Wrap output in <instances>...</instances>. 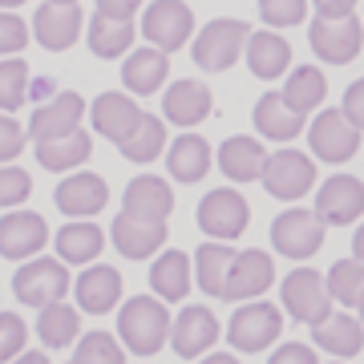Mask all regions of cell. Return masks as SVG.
I'll return each mask as SVG.
<instances>
[{"instance_id":"1","label":"cell","mask_w":364,"mask_h":364,"mask_svg":"<svg viewBox=\"0 0 364 364\" xmlns=\"http://www.w3.org/2000/svg\"><path fill=\"white\" fill-rule=\"evenodd\" d=\"M170 332H174V316L166 312V299H158L154 291L130 296L117 312V336L134 356H154L162 344H170Z\"/></svg>"},{"instance_id":"2","label":"cell","mask_w":364,"mask_h":364,"mask_svg":"<svg viewBox=\"0 0 364 364\" xmlns=\"http://www.w3.org/2000/svg\"><path fill=\"white\" fill-rule=\"evenodd\" d=\"M73 279L69 275V263L57 259V255H37L16 267L13 275V296L25 304V308H49V304H61V299L73 291Z\"/></svg>"},{"instance_id":"3","label":"cell","mask_w":364,"mask_h":364,"mask_svg":"<svg viewBox=\"0 0 364 364\" xmlns=\"http://www.w3.org/2000/svg\"><path fill=\"white\" fill-rule=\"evenodd\" d=\"M247 37H251L247 21L219 16V21H207V25L195 33V41H191V57H195V65L207 69V73H227V69L247 53Z\"/></svg>"},{"instance_id":"4","label":"cell","mask_w":364,"mask_h":364,"mask_svg":"<svg viewBox=\"0 0 364 364\" xmlns=\"http://www.w3.org/2000/svg\"><path fill=\"white\" fill-rule=\"evenodd\" d=\"M279 299H284V312L299 324L316 328L320 320L332 316V291H328V275H320L316 267H296L284 275L279 284Z\"/></svg>"},{"instance_id":"5","label":"cell","mask_w":364,"mask_h":364,"mask_svg":"<svg viewBox=\"0 0 364 364\" xmlns=\"http://www.w3.org/2000/svg\"><path fill=\"white\" fill-rule=\"evenodd\" d=\"M284 332V312L267 304V299H247V304H239V312L231 316V324H227V344L235 352H263L272 348L275 340Z\"/></svg>"},{"instance_id":"6","label":"cell","mask_w":364,"mask_h":364,"mask_svg":"<svg viewBox=\"0 0 364 364\" xmlns=\"http://www.w3.org/2000/svg\"><path fill=\"white\" fill-rule=\"evenodd\" d=\"M247 223H251V207L235 186H215L198 203V231L207 235V239H215V243L239 239V235L247 231Z\"/></svg>"},{"instance_id":"7","label":"cell","mask_w":364,"mask_h":364,"mask_svg":"<svg viewBox=\"0 0 364 364\" xmlns=\"http://www.w3.org/2000/svg\"><path fill=\"white\" fill-rule=\"evenodd\" d=\"M324 231H328V223L316 210L291 207V210H284V215L272 219V247L279 255H287V259L304 263L324 247Z\"/></svg>"},{"instance_id":"8","label":"cell","mask_w":364,"mask_h":364,"mask_svg":"<svg viewBox=\"0 0 364 364\" xmlns=\"http://www.w3.org/2000/svg\"><path fill=\"white\" fill-rule=\"evenodd\" d=\"M142 37L162 53L182 49L186 41H195V13L182 0H150L142 9Z\"/></svg>"},{"instance_id":"9","label":"cell","mask_w":364,"mask_h":364,"mask_svg":"<svg viewBox=\"0 0 364 364\" xmlns=\"http://www.w3.org/2000/svg\"><path fill=\"white\" fill-rule=\"evenodd\" d=\"M308 45L324 65H348L364 45V25L356 16H316L308 25Z\"/></svg>"},{"instance_id":"10","label":"cell","mask_w":364,"mask_h":364,"mask_svg":"<svg viewBox=\"0 0 364 364\" xmlns=\"http://www.w3.org/2000/svg\"><path fill=\"white\" fill-rule=\"evenodd\" d=\"M49 247V223L37 210H9L0 215V259L28 263Z\"/></svg>"},{"instance_id":"11","label":"cell","mask_w":364,"mask_h":364,"mask_svg":"<svg viewBox=\"0 0 364 364\" xmlns=\"http://www.w3.org/2000/svg\"><path fill=\"white\" fill-rule=\"evenodd\" d=\"M263 186L272 198H284V203H296L316 186V158L304 154V150H275L263 166Z\"/></svg>"},{"instance_id":"12","label":"cell","mask_w":364,"mask_h":364,"mask_svg":"<svg viewBox=\"0 0 364 364\" xmlns=\"http://www.w3.org/2000/svg\"><path fill=\"white\" fill-rule=\"evenodd\" d=\"M81 117H85V97L73 90H61L57 97L41 102L28 117V142H57V138H69V134L81 130Z\"/></svg>"},{"instance_id":"13","label":"cell","mask_w":364,"mask_h":364,"mask_svg":"<svg viewBox=\"0 0 364 364\" xmlns=\"http://www.w3.org/2000/svg\"><path fill=\"white\" fill-rule=\"evenodd\" d=\"M308 150H312L320 162L340 166V162H348V158L360 150V130L344 117V109H320L316 122L308 126Z\"/></svg>"},{"instance_id":"14","label":"cell","mask_w":364,"mask_h":364,"mask_svg":"<svg viewBox=\"0 0 364 364\" xmlns=\"http://www.w3.org/2000/svg\"><path fill=\"white\" fill-rule=\"evenodd\" d=\"M53 203L69 219H93L109 203V182L102 174H93V170H73V174H65V178L57 182Z\"/></svg>"},{"instance_id":"15","label":"cell","mask_w":364,"mask_h":364,"mask_svg":"<svg viewBox=\"0 0 364 364\" xmlns=\"http://www.w3.org/2000/svg\"><path fill=\"white\" fill-rule=\"evenodd\" d=\"M142 109L134 102L130 93H117V90H105L90 102V126L97 138H109L114 146H122L138 126H142Z\"/></svg>"},{"instance_id":"16","label":"cell","mask_w":364,"mask_h":364,"mask_svg":"<svg viewBox=\"0 0 364 364\" xmlns=\"http://www.w3.org/2000/svg\"><path fill=\"white\" fill-rule=\"evenodd\" d=\"M170 344L182 360H203L215 344H219V320L207 304H186L178 316H174V332H170Z\"/></svg>"},{"instance_id":"17","label":"cell","mask_w":364,"mask_h":364,"mask_svg":"<svg viewBox=\"0 0 364 364\" xmlns=\"http://www.w3.org/2000/svg\"><path fill=\"white\" fill-rule=\"evenodd\" d=\"M316 215L328 227H348L364 215V182L356 174H332L316 191Z\"/></svg>"},{"instance_id":"18","label":"cell","mask_w":364,"mask_h":364,"mask_svg":"<svg viewBox=\"0 0 364 364\" xmlns=\"http://www.w3.org/2000/svg\"><path fill=\"white\" fill-rule=\"evenodd\" d=\"M81 28H85V16H81L77 4H57V0H45L37 13H33V37L41 41V49L49 53H65L77 45Z\"/></svg>"},{"instance_id":"19","label":"cell","mask_w":364,"mask_h":364,"mask_svg":"<svg viewBox=\"0 0 364 364\" xmlns=\"http://www.w3.org/2000/svg\"><path fill=\"white\" fill-rule=\"evenodd\" d=\"M166 223H150V219H134V215H114V227H109V239H114V247L122 251V259H154L162 255L166 247Z\"/></svg>"},{"instance_id":"20","label":"cell","mask_w":364,"mask_h":364,"mask_svg":"<svg viewBox=\"0 0 364 364\" xmlns=\"http://www.w3.org/2000/svg\"><path fill=\"white\" fill-rule=\"evenodd\" d=\"M275 284V263L267 251H239L231 263V279H227V304H247V299H259L267 287Z\"/></svg>"},{"instance_id":"21","label":"cell","mask_w":364,"mask_h":364,"mask_svg":"<svg viewBox=\"0 0 364 364\" xmlns=\"http://www.w3.org/2000/svg\"><path fill=\"white\" fill-rule=\"evenodd\" d=\"M210 109H215V97H210V90L195 77L174 81V85H166V93H162V117L174 122V126H182V130L203 126L210 117Z\"/></svg>"},{"instance_id":"22","label":"cell","mask_w":364,"mask_h":364,"mask_svg":"<svg viewBox=\"0 0 364 364\" xmlns=\"http://www.w3.org/2000/svg\"><path fill=\"white\" fill-rule=\"evenodd\" d=\"M73 296H77V308L90 316L114 312L117 304H122V272L109 267V263H90L73 279Z\"/></svg>"},{"instance_id":"23","label":"cell","mask_w":364,"mask_h":364,"mask_svg":"<svg viewBox=\"0 0 364 364\" xmlns=\"http://www.w3.org/2000/svg\"><path fill=\"white\" fill-rule=\"evenodd\" d=\"M122 210L134 219H150V223H166V215L174 210V191L166 178L158 174H138L126 182L122 191Z\"/></svg>"},{"instance_id":"24","label":"cell","mask_w":364,"mask_h":364,"mask_svg":"<svg viewBox=\"0 0 364 364\" xmlns=\"http://www.w3.org/2000/svg\"><path fill=\"white\" fill-rule=\"evenodd\" d=\"M210 162H215V150H210V142L195 130H182L178 138L166 146V170H170L174 182H186V186H191V182H203Z\"/></svg>"},{"instance_id":"25","label":"cell","mask_w":364,"mask_h":364,"mask_svg":"<svg viewBox=\"0 0 364 364\" xmlns=\"http://www.w3.org/2000/svg\"><path fill=\"white\" fill-rule=\"evenodd\" d=\"M267 146L251 134H231L227 142L219 146V170L227 182H255L263 178V166H267Z\"/></svg>"},{"instance_id":"26","label":"cell","mask_w":364,"mask_h":364,"mask_svg":"<svg viewBox=\"0 0 364 364\" xmlns=\"http://www.w3.org/2000/svg\"><path fill=\"white\" fill-rule=\"evenodd\" d=\"M53 251H57V259L73 263V267H90L105 251V231L93 219H69L53 235Z\"/></svg>"},{"instance_id":"27","label":"cell","mask_w":364,"mask_h":364,"mask_svg":"<svg viewBox=\"0 0 364 364\" xmlns=\"http://www.w3.org/2000/svg\"><path fill=\"white\" fill-rule=\"evenodd\" d=\"M170 77V53L146 45V49H134L126 61H122V85L134 93V97H150L166 85Z\"/></svg>"},{"instance_id":"28","label":"cell","mask_w":364,"mask_h":364,"mask_svg":"<svg viewBox=\"0 0 364 364\" xmlns=\"http://www.w3.org/2000/svg\"><path fill=\"white\" fill-rule=\"evenodd\" d=\"M195 287V259L186 251H162L154 255V267H150V291L166 304H182L186 291Z\"/></svg>"},{"instance_id":"29","label":"cell","mask_w":364,"mask_h":364,"mask_svg":"<svg viewBox=\"0 0 364 364\" xmlns=\"http://www.w3.org/2000/svg\"><path fill=\"white\" fill-rule=\"evenodd\" d=\"M243 61L251 65V73H255L259 81H275V77H284L287 69H291V45H287L275 28H255V33L247 37Z\"/></svg>"},{"instance_id":"30","label":"cell","mask_w":364,"mask_h":364,"mask_svg":"<svg viewBox=\"0 0 364 364\" xmlns=\"http://www.w3.org/2000/svg\"><path fill=\"white\" fill-rule=\"evenodd\" d=\"M312 344L332 352L336 360H352V356L364 348V324L348 312H332L328 320H320V324L312 328Z\"/></svg>"},{"instance_id":"31","label":"cell","mask_w":364,"mask_h":364,"mask_svg":"<svg viewBox=\"0 0 364 364\" xmlns=\"http://www.w3.org/2000/svg\"><path fill=\"white\" fill-rule=\"evenodd\" d=\"M255 130L263 138H272V142H291L304 134V114H296L291 105H287L284 93H263L259 102H255Z\"/></svg>"},{"instance_id":"32","label":"cell","mask_w":364,"mask_h":364,"mask_svg":"<svg viewBox=\"0 0 364 364\" xmlns=\"http://www.w3.org/2000/svg\"><path fill=\"white\" fill-rule=\"evenodd\" d=\"M142 28L134 21H114V16L93 13L90 16V53L102 61H117V57H130L134 53V37Z\"/></svg>"},{"instance_id":"33","label":"cell","mask_w":364,"mask_h":364,"mask_svg":"<svg viewBox=\"0 0 364 364\" xmlns=\"http://www.w3.org/2000/svg\"><path fill=\"white\" fill-rule=\"evenodd\" d=\"M33 150H37V162L45 170H53V174H73V170H81L90 162L93 134L77 130V134H69V138H57V142H37Z\"/></svg>"},{"instance_id":"34","label":"cell","mask_w":364,"mask_h":364,"mask_svg":"<svg viewBox=\"0 0 364 364\" xmlns=\"http://www.w3.org/2000/svg\"><path fill=\"white\" fill-rule=\"evenodd\" d=\"M239 251L235 247H223V243H203V247L195 251V284L207 291V296L223 299L227 296V279H231V263Z\"/></svg>"},{"instance_id":"35","label":"cell","mask_w":364,"mask_h":364,"mask_svg":"<svg viewBox=\"0 0 364 364\" xmlns=\"http://www.w3.org/2000/svg\"><path fill=\"white\" fill-rule=\"evenodd\" d=\"M37 336L45 348H69L81 340V308H69L65 299L61 304H49L41 308L37 316Z\"/></svg>"},{"instance_id":"36","label":"cell","mask_w":364,"mask_h":364,"mask_svg":"<svg viewBox=\"0 0 364 364\" xmlns=\"http://www.w3.org/2000/svg\"><path fill=\"white\" fill-rule=\"evenodd\" d=\"M287 97V105L296 109V114H312L316 105L324 102V93H328V81H324V73L316 65H296L291 73H287V81H284V90H279Z\"/></svg>"},{"instance_id":"37","label":"cell","mask_w":364,"mask_h":364,"mask_svg":"<svg viewBox=\"0 0 364 364\" xmlns=\"http://www.w3.org/2000/svg\"><path fill=\"white\" fill-rule=\"evenodd\" d=\"M117 154L126 158V162H138V166L154 162L158 154H166V117L146 114L142 126H138V130L126 138V142L117 146Z\"/></svg>"},{"instance_id":"38","label":"cell","mask_w":364,"mask_h":364,"mask_svg":"<svg viewBox=\"0 0 364 364\" xmlns=\"http://www.w3.org/2000/svg\"><path fill=\"white\" fill-rule=\"evenodd\" d=\"M33 73L21 57H0V114H16L28 102Z\"/></svg>"},{"instance_id":"39","label":"cell","mask_w":364,"mask_h":364,"mask_svg":"<svg viewBox=\"0 0 364 364\" xmlns=\"http://www.w3.org/2000/svg\"><path fill=\"white\" fill-rule=\"evenodd\" d=\"M328 291H332V299L336 304H344V308H360L364 299V263L360 259H336L332 267H328Z\"/></svg>"},{"instance_id":"40","label":"cell","mask_w":364,"mask_h":364,"mask_svg":"<svg viewBox=\"0 0 364 364\" xmlns=\"http://www.w3.org/2000/svg\"><path fill=\"white\" fill-rule=\"evenodd\" d=\"M73 364H126V344L109 332H85L73 344Z\"/></svg>"},{"instance_id":"41","label":"cell","mask_w":364,"mask_h":364,"mask_svg":"<svg viewBox=\"0 0 364 364\" xmlns=\"http://www.w3.org/2000/svg\"><path fill=\"white\" fill-rule=\"evenodd\" d=\"M28 195H33V174L21 166H0V210H16L25 207Z\"/></svg>"},{"instance_id":"42","label":"cell","mask_w":364,"mask_h":364,"mask_svg":"<svg viewBox=\"0 0 364 364\" xmlns=\"http://www.w3.org/2000/svg\"><path fill=\"white\" fill-rule=\"evenodd\" d=\"M304 16H308V0H259V21L267 28L304 25Z\"/></svg>"},{"instance_id":"43","label":"cell","mask_w":364,"mask_h":364,"mask_svg":"<svg viewBox=\"0 0 364 364\" xmlns=\"http://www.w3.org/2000/svg\"><path fill=\"white\" fill-rule=\"evenodd\" d=\"M25 344H28V324L16 312H0V364H9L21 352H28Z\"/></svg>"},{"instance_id":"44","label":"cell","mask_w":364,"mask_h":364,"mask_svg":"<svg viewBox=\"0 0 364 364\" xmlns=\"http://www.w3.org/2000/svg\"><path fill=\"white\" fill-rule=\"evenodd\" d=\"M28 37H33V25H25V21L16 13H9V9H0V57L25 53Z\"/></svg>"},{"instance_id":"45","label":"cell","mask_w":364,"mask_h":364,"mask_svg":"<svg viewBox=\"0 0 364 364\" xmlns=\"http://www.w3.org/2000/svg\"><path fill=\"white\" fill-rule=\"evenodd\" d=\"M25 138H28V130L13 114H0V166H9V162L25 150Z\"/></svg>"},{"instance_id":"46","label":"cell","mask_w":364,"mask_h":364,"mask_svg":"<svg viewBox=\"0 0 364 364\" xmlns=\"http://www.w3.org/2000/svg\"><path fill=\"white\" fill-rule=\"evenodd\" d=\"M267 364H320L316 360V352L308 344H296V340H284L279 348L267 356Z\"/></svg>"},{"instance_id":"47","label":"cell","mask_w":364,"mask_h":364,"mask_svg":"<svg viewBox=\"0 0 364 364\" xmlns=\"http://www.w3.org/2000/svg\"><path fill=\"white\" fill-rule=\"evenodd\" d=\"M340 109H344V117H348L356 130H364V77L352 81L348 90H344V105Z\"/></svg>"},{"instance_id":"48","label":"cell","mask_w":364,"mask_h":364,"mask_svg":"<svg viewBox=\"0 0 364 364\" xmlns=\"http://www.w3.org/2000/svg\"><path fill=\"white\" fill-rule=\"evenodd\" d=\"M93 9L114 21H134V13L142 9V0H93Z\"/></svg>"},{"instance_id":"49","label":"cell","mask_w":364,"mask_h":364,"mask_svg":"<svg viewBox=\"0 0 364 364\" xmlns=\"http://www.w3.org/2000/svg\"><path fill=\"white\" fill-rule=\"evenodd\" d=\"M316 4V16H352L356 0H312Z\"/></svg>"},{"instance_id":"50","label":"cell","mask_w":364,"mask_h":364,"mask_svg":"<svg viewBox=\"0 0 364 364\" xmlns=\"http://www.w3.org/2000/svg\"><path fill=\"white\" fill-rule=\"evenodd\" d=\"M57 93H61V90H57V81H53V77H33V90H28V97H33V102H49V97H57Z\"/></svg>"},{"instance_id":"51","label":"cell","mask_w":364,"mask_h":364,"mask_svg":"<svg viewBox=\"0 0 364 364\" xmlns=\"http://www.w3.org/2000/svg\"><path fill=\"white\" fill-rule=\"evenodd\" d=\"M9 364H49V352H41V348L21 352V356H16V360H9Z\"/></svg>"},{"instance_id":"52","label":"cell","mask_w":364,"mask_h":364,"mask_svg":"<svg viewBox=\"0 0 364 364\" xmlns=\"http://www.w3.org/2000/svg\"><path fill=\"white\" fill-rule=\"evenodd\" d=\"M198 364H243V360H239L235 352H207Z\"/></svg>"},{"instance_id":"53","label":"cell","mask_w":364,"mask_h":364,"mask_svg":"<svg viewBox=\"0 0 364 364\" xmlns=\"http://www.w3.org/2000/svg\"><path fill=\"white\" fill-rule=\"evenodd\" d=\"M352 259H360L364 263V223L352 231Z\"/></svg>"},{"instance_id":"54","label":"cell","mask_w":364,"mask_h":364,"mask_svg":"<svg viewBox=\"0 0 364 364\" xmlns=\"http://www.w3.org/2000/svg\"><path fill=\"white\" fill-rule=\"evenodd\" d=\"M21 4H25V0H0V9H9V13H13V9H21Z\"/></svg>"},{"instance_id":"55","label":"cell","mask_w":364,"mask_h":364,"mask_svg":"<svg viewBox=\"0 0 364 364\" xmlns=\"http://www.w3.org/2000/svg\"><path fill=\"white\" fill-rule=\"evenodd\" d=\"M57 4H77V0H57Z\"/></svg>"},{"instance_id":"56","label":"cell","mask_w":364,"mask_h":364,"mask_svg":"<svg viewBox=\"0 0 364 364\" xmlns=\"http://www.w3.org/2000/svg\"><path fill=\"white\" fill-rule=\"evenodd\" d=\"M356 312H360V316H364V299H360V308H356Z\"/></svg>"},{"instance_id":"57","label":"cell","mask_w":364,"mask_h":364,"mask_svg":"<svg viewBox=\"0 0 364 364\" xmlns=\"http://www.w3.org/2000/svg\"><path fill=\"white\" fill-rule=\"evenodd\" d=\"M332 364H348V360H332Z\"/></svg>"},{"instance_id":"58","label":"cell","mask_w":364,"mask_h":364,"mask_svg":"<svg viewBox=\"0 0 364 364\" xmlns=\"http://www.w3.org/2000/svg\"><path fill=\"white\" fill-rule=\"evenodd\" d=\"M69 364H73V360H69Z\"/></svg>"}]
</instances>
